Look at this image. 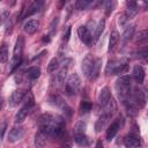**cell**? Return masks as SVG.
Segmentation results:
<instances>
[{
  "instance_id": "obj_1",
  "label": "cell",
  "mask_w": 148,
  "mask_h": 148,
  "mask_svg": "<svg viewBox=\"0 0 148 148\" xmlns=\"http://www.w3.org/2000/svg\"><path fill=\"white\" fill-rule=\"evenodd\" d=\"M58 118H59V116H53L51 113L42 114L39 120H38L39 131L42 133H44L46 136H51L52 138L54 128H56L57 123H58Z\"/></svg>"
},
{
  "instance_id": "obj_2",
  "label": "cell",
  "mask_w": 148,
  "mask_h": 148,
  "mask_svg": "<svg viewBox=\"0 0 148 148\" xmlns=\"http://www.w3.org/2000/svg\"><path fill=\"white\" fill-rule=\"evenodd\" d=\"M116 91L118 97L124 101L127 102L128 97L131 96L132 92V80L128 75H121L120 77L117 79L116 81Z\"/></svg>"
},
{
  "instance_id": "obj_3",
  "label": "cell",
  "mask_w": 148,
  "mask_h": 148,
  "mask_svg": "<svg viewBox=\"0 0 148 148\" xmlns=\"http://www.w3.org/2000/svg\"><path fill=\"white\" fill-rule=\"evenodd\" d=\"M24 47V38L22 36H18V38L15 42L14 51H13V58L10 61V72L13 73L22 62V52Z\"/></svg>"
},
{
  "instance_id": "obj_4",
  "label": "cell",
  "mask_w": 148,
  "mask_h": 148,
  "mask_svg": "<svg viewBox=\"0 0 148 148\" xmlns=\"http://www.w3.org/2000/svg\"><path fill=\"white\" fill-rule=\"evenodd\" d=\"M80 88H81V79L76 73H74L67 79L65 83V92L68 96H74L79 92Z\"/></svg>"
},
{
  "instance_id": "obj_5",
  "label": "cell",
  "mask_w": 148,
  "mask_h": 148,
  "mask_svg": "<svg viewBox=\"0 0 148 148\" xmlns=\"http://www.w3.org/2000/svg\"><path fill=\"white\" fill-rule=\"evenodd\" d=\"M127 69V61L126 60H109L106 68H105V73L108 75H113V74H120L123 72H125Z\"/></svg>"
},
{
  "instance_id": "obj_6",
  "label": "cell",
  "mask_w": 148,
  "mask_h": 148,
  "mask_svg": "<svg viewBox=\"0 0 148 148\" xmlns=\"http://www.w3.org/2000/svg\"><path fill=\"white\" fill-rule=\"evenodd\" d=\"M66 75H67V67H62L61 69H59V72L56 75H53L51 79V88L54 90L60 89L64 86Z\"/></svg>"
},
{
  "instance_id": "obj_7",
  "label": "cell",
  "mask_w": 148,
  "mask_h": 148,
  "mask_svg": "<svg viewBox=\"0 0 148 148\" xmlns=\"http://www.w3.org/2000/svg\"><path fill=\"white\" fill-rule=\"evenodd\" d=\"M94 64H95L94 57L88 53V54L83 58L82 65H81V69H82L84 76H87V77L90 76V74H91V72H92V68H94Z\"/></svg>"
},
{
  "instance_id": "obj_8",
  "label": "cell",
  "mask_w": 148,
  "mask_h": 148,
  "mask_svg": "<svg viewBox=\"0 0 148 148\" xmlns=\"http://www.w3.org/2000/svg\"><path fill=\"white\" fill-rule=\"evenodd\" d=\"M24 97H25V90H22V89L14 90V91L10 94L9 98H8V104H9L12 108L17 106L20 103L23 102Z\"/></svg>"
},
{
  "instance_id": "obj_9",
  "label": "cell",
  "mask_w": 148,
  "mask_h": 148,
  "mask_svg": "<svg viewBox=\"0 0 148 148\" xmlns=\"http://www.w3.org/2000/svg\"><path fill=\"white\" fill-rule=\"evenodd\" d=\"M132 96H133V101H134V104H135L136 108H139V109L145 108V105H146V95H145L142 89L135 88L133 90Z\"/></svg>"
},
{
  "instance_id": "obj_10",
  "label": "cell",
  "mask_w": 148,
  "mask_h": 148,
  "mask_svg": "<svg viewBox=\"0 0 148 148\" xmlns=\"http://www.w3.org/2000/svg\"><path fill=\"white\" fill-rule=\"evenodd\" d=\"M77 35L81 39V42H83L86 45H90L92 43V35L90 32V30L86 27V25H81L77 29Z\"/></svg>"
},
{
  "instance_id": "obj_11",
  "label": "cell",
  "mask_w": 148,
  "mask_h": 148,
  "mask_svg": "<svg viewBox=\"0 0 148 148\" xmlns=\"http://www.w3.org/2000/svg\"><path fill=\"white\" fill-rule=\"evenodd\" d=\"M51 102H52L56 106H58V108H60L61 110H64V112L67 113V117H68V118L72 116V109L65 103V101H64L59 95L52 96V97H51Z\"/></svg>"
},
{
  "instance_id": "obj_12",
  "label": "cell",
  "mask_w": 148,
  "mask_h": 148,
  "mask_svg": "<svg viewBox=\"0 0 148 148\" xmlns=\"http://www.w3.org/2000/svg\"><path fill=\"white\" fill-rule=\"evenodd\" d=\"M24 135V128L21 126H14L9 133H8V141L9 142H16L21 140Z\"/></svg>"
},
{
  "instance_id": "obj_13",
  "label": "cell",
  "mask_w": 148,
  "mask_h": 148,
  "mask_svg": "<svg viewBox=\"0 0 148 148\" xmlns=\"http://www.w3.org/2000/svg\"><path fill=\"white\" fill-rule=\"evenodd\" d=\"M120 118H118V119H116L113 123H111V125L108 127V131H106V139L110 141V140H112L114 136H116V134L118 133V131L120 130Z\"/></svg>"
},
{
  "instance_id": "obj_14",
  "label": "cell",
  "mask_w": 148,
  "mask_h": 148,
  "mask_svg": "<svg viewBox=\"0 0 148 148\" xmlns=\"http://www.w3.org/2000/svg\"><path fill=\"white\" fill-rule=\"evenodd\" d=\"M145 76H146V72H145L143 67L141 65H135L133 67V77L136 81V83L142 84L145 81Z\"/></svg>"
},
{
  "instance_id": "obj_15",
  "label": "cell",
  "mask_w": 148,
  "mask_h": 148,
  "mask_svg": "<svg viewBox=\"0 0 148 148\" xmlns=\"http://www.w3.org/2000/svg\"><path fill=\"white\" fill-rule=\"evenodd\" d=\"M124 145L126 148H139L141 142H140V139L134 134H128L124 139Z\"/></svg>"
},
{
  "instance_id": "obj_16",
  "label": "cell",
  "mask_w": 148,
  "mask_h": 148,
  "mask_svg": "<svg viewBox=\"0 0 148 148\" xmlns=\"http://www.w3.org/2000/svg\"><path fill=\"white\" fill-rule=\"evenodd\" d=\"M110 98H111L110 90H109L108 87H104V88L99 91V95H98V104H99V106L104 108V106L108 104V102L110 101Z\"/></svg>"
},
{
  "instance_id": "obj_17",
  "label": "cell",
  "mask_w": 148,
  "mask_h": 148,
  "mask_svg": "<svg viewBox=\"0 0 148 148\" xmlns=\"http://www.w3.org/2000/svg\"><path fill=\"white\" fill-rule=\"evenodd\" d=\"M39 28V22L37 20H29L28 22L24 23L23 25V30L28 34V35H32L35 34Z\"/></svg>"
},
{
  "instance_id": "obj_18",
  "label": "cell",
  "mask_w": 148,
  "mask_h": 148,
  "mask_svg": "<svg viewBox=\"0 0 148 148\" xmlns=\"http://www.w3.org/2000/svg\"><path fill=\"white\" fill-rule=\"evenodd\" d=\"M42 6H43V1H34V2L28 7V9H24V10H25V13L23 14L22 18L28 17V16H31L32 14H35V13H37V12H39V9L42 8Z\"/></svg>"
},
{
  "instance_id": "obj_19",
  "label": "cell",
  "mask_w": 148,
  "mask_h": 148,
  "mask_svg": "<svg viewBox=\"0 0 148 148\" xmlns=\"http://www.w3.org/2000/svg\"><path fill=\"white\" fill-rule=\"evenodd\" d=\"M126 6H127V9H126V15L128 16V18L131 20L133 16L136 15V13L139 12V7H138V3L135 1H127L126 2Z\"/></svg>"
},
{
  "instance_id": "obj_20",
  "label": "cell",
  "mask_w": 148,
  "mask_h": 148,
  "mask_svg": "<svg viewBox=\"0 0 148 148\" xmlns=\"http://www.w3.org/2000/svg\"><path fill=\"white\" fill-rule=\"evenodd\" d=\"M35 147L36 148H44L45 145H46V135L44 133H42L40 131H38L36 134H35Z\"/></svg>"
},
{
  "instance_id": "obj_21",
  "label": "cell",
  "mask_w": 148,
  "mask_h": 148,
  "mask_svg": "<svg viewBox=\"0 0 148 148\" xmlns=\"http://www.w3.org/2000/svg\"><path fill=\"white\" fill-rule=\"evenodd\" d=\"M30 109H31V108H29V106H27V105H23V106L17 111V113H16V116H15V121H16V123H22V121L27 118V116L29 114Z\"/></svg>"
},
{
  "instance_id": "obj_22",
  "label": "cell",
  "mask_w": 148,
  "mask_h": 148,
  "mask_svg": "<svg viewBox=\"0 0 148 148\" xmlns=\"http://www.w3.org/2000/svg\"><path fill=\"white\" fill-rule=\"evenodd\" d=\"M74 141L82 147H89L90 146V139L86 135V133L83 134H74Z\"/></svg>"
},
{
  "instance_id": "obj_23",
  "label": "cell",
  "mask_w": 148,
  "mask_h": 148,
  "mask_svg": "<svg viewBox=\"0 0 148 148\" xmlns=\"http://www.w3.org/2000/svg\"><path fill=\"white\" fill-rule=\"evenodd\" d=\"M134 31H135V25H134V24L127 25V27L125 28L124 32H123V36H121L123 42L126 43V42H128L130 39H132L133 36H134Z\"/></svg>"
},
{
  "instance_id": "obj_24",
  "label": "cell",
  "mask_w": 148,
  "mask_h": 148,
  "mask_svg": "<svg viewBox=\"0 0 148 148\" xmlns=\"http://www.w3.org/2000/svg\"><path fill=\"white\" fill-rule=\"evenodd\" d=\"M109 119H110L109 116L102 114V116L96 120V123H95V131H96V132H101L102 130H104L105 126H106V124H108V120H109Z\"/></svg>"
},
{
  "instance_id": "obj_25",
  "label": "cell",
  "mask_w": 148,
  "mask_h": 148,
  "mask_svg": "<svg viewBox=\"0 0 148 148\" xmlns=\"http://www.w3.org/2000/svg\"><path fill=\"white\" fill-rule=\"evenodd\" d=\"M104 28H105V20L102 18V20L98 22V24L96 25V28H95V32H94V35H92L94 42H97V40L99 39L101 35H102L103 31H104Z\"/></svg>"
},
{
  "instance_id": "obj_26",
  "label": "cell",
  "mask_w": 148,
  "mask_h": 148,
  "mask_svg": "<svg viewBox=\"0 0 148 148\" xmlns=\"http://www.w3.org/2000/svg\"><path fill=\"white\" fill-rule=\"evenodd\" d=\"M118 42H119V34H118V31H117V30L111 31V34H110V39H109V51H110V52L116 49Z\"/></svg>"
},
{
  "instance_id": "obj_27",
  "label": "cell",
  "mask_w": 148,
  "mask_h": 148,
  "mask_svg": "<svg viewBox=\"0 0 148 148\" xmlns=\"http://www.w3.org/2000/svg\"><path fill=\"white\" fill-rule=\"evenodd\" d=\"M101 66H102V59H101V58L95 59L94 68H92V72H91V74H90V76H89V79H90V80H95V79H97V76L99 75Z\"/></svg>"
},
{
  "instance_id": "obj_28",
  "label": "cell",
  "mask_w": 148,
  "mask_h": 148,
  "mask_svg": "<svg viewBox=\"0 0 148 148\" xmlns=\"http://www.w3.org/2000/svg\"><path fill=\"white\" fill-rule=\"evenodd\" d=\"M104 109H105V112H104L103 114H106V116L111 117V116L116 112V110H117V105H116L114 99H113V98H110V101H109L108 104L104 106Z\"/></svg>"
},
{
  "instance_id": "obj_29",
  "label": "cell",
  "mask_w": 148,
  "mask_h": 148,
  "mask_svg": "<svg viewBox=\"0 0 148 148\" xmlns=\"http://www.w3.org/2000/svg\"><path fill=\"white\" fill-rule=\"evenodd\" d=\"M27 76L30 79V80H36L39 77L40 75V68L37 67V66H34V67H30L29 69H27Z\"/></svg>"
},
{
  "instance_id": "obj_30",
  "label": "cell",
  "mask_w": 148,
  "mask_h": 148,
  "mask_svg": "<svg viewBox=\"0 0 148 148\" xmlns=\"http://www.w3.org/2000/svg\"><path fill=\"white\" fill-rule=\"evenodd\" d=\"M7 60H8V45L3 43L0 46V62L5 64Z\"/></svg>"
},
{
  "instance_id": "obj_31",
  "label": "cell",
  "mask_w": 148,
  "mask_h": 148,
  "mask_svg": "<svg viewBox=\"0 0 148 148\" xmlns=\"http://www.w3.org/2000/svg\"><path fill=\"white\" fill-rule=\"evenodd\" d=\"M87 125L83 120H79L74 126V134H83L86 132Z\"/></svg>"
},
{
  "instance_id": "obj_32",
  "label": "cell",
  "mask_w": 148,
  "mask_h": 148,
  "mask_svg": "<svg viewBox=\"0 0 148 148\" xmlns=\"http://www.w3.org/2000/svg\"><path fill=\"white\" fill-rule=\"evenodd\" d=\"M91 3H92V2L89 1V0H77V1L74 3V6H75V8H76L77 10H84V9H87Z\"/></svg>"
},
{
  "instance_id": "obj_33",
  "label": "cell",
  "mask_w": 148,
  "mask_h": 148,
  "mask_svg": "<svg viewBox=\"0 0 148 148\" xmlns=\"http://www.w3.org/2000/svg\"><path fill=\"white\" fill-rule=\"evenodd\" d=\"M58 68H59V60H58L57 58L51 59V61H50L49 65H47V72L51 74V73L56 72Z\"/></svg>"
},
{
  "instance_id": "obj_34",
  "label": "cell",
  "mask_w": 148,
  "mask_h": 148,
  "mask_svg": "<svg viewBox=\"0 0 148 148\" xmlns=\"http://www.w3.org/2000/svg\"><path fill=\"white\" fill-rule=\"evenodd\" d=\"M91 108H92V104L90 102H88V101H82L80 103V111H81V113H88L91 110Z\"/></svg>"
},
{
  "instance_id": "obj_35",
  "label": "cell",
  "mask_w": 148,
  "mask_h": 148,
  "mask_svg": "<svg viewBox=\"0 0 148 148\" xmlns=\"http://www.w3.org/2000/svg\"><path fill=\"white\" fill-rule=\"evenodd\" d=\"M147 38H148V31H147V30H141V31L138 34L136 43H139V44H142V43L146 44Z\"/></svg>"
},
{
  "instance_id": "obj_36",
  "label": "cell",
  "mask_w": 148,
  "mask_h": 148,
  "mask_svg": "<svg viewBox=\"0 0 148 148\" xmlns=\"http://www.w3.org/2000/svg\"><path fill=\"white\" fill-rule=\"evenodd\" d=\"M113 7H114V2L113 1H108L105 3V14L106 15H110L113 10Z\"/></svg>"
},
{
  "instance_id": "obj_37",
  "label": "cell",
  "mask_w": 148,
  "mask_h": 148,
  "mask_svg": "<svg viewBox=\"0 0 148 148\" xmlns=\"http://www.w3.org/2000/svg\"><path fill=\"white\" fill-rule=\"evenodd\" d=\"M130 21V18H128V16L126 15V13L124 12L121 15H119V20H118V23L120 24V25H125L127 22Z\"/></svg>"
},
{
  "instance_id": "obj_38",
  "label": "cell",
  "mask_w": 148,
  "mask_h": 148,
  "mask_svg": "<svg viewBox=\"0 0 148 148\" xmlns=\"http://www.w3.org/2000/svg\"><path fill=\"white\" fill-rule=\"evenodd\" d=\"M138 54H139V57L140 58H142V59H147V56H148V51H147V47L145 46V47H142L141 50H139V52H138Z\"/></svg>"
},
{
  "instance_id": "obj_39",
  "label": "cell",
  "mask_w": 148,
  "mask_h": 148,
  "mask_svg": "<svg viewBox=\"0 0 148 148\" xmlns=\"http://www.w3.org/2000/svg\"><path fill=\"white\" fill-rule=\"evenodd\" d=\"M61 148H71V140L68 138H65L62 143H61Z\"/></svg>"
},
{
  "instance_id": "obj_40",
  "label": "cell",
  "mask_w": 148,
  "mask_h": 148,
  "mask_svg": "<svg viewBox=\"0 0 148 148\" xmlns=\"http://www.w3.org/2000/svg\"><path fill=\"white\" fill-rule=\"evenodd\" d=\"M69 36H71V27H68V28L66 29V32L64 34V38H62V40H64V42H68Z\"/></svg>"
},
{
  "instance_id": "obj_41",
  "label": "cell",
  "mask_w": 148,
  "mask_h": 148,
  "mask_svg": "<svg viewBox=\"0 0 148 148\" xmlns=\"http://www.w3.org/2000/svg\"><path fill=\"white\" fill-rule=\"evenodd\" d=\"M5 128H6V123H2V124H1V126H0V136H2V135H3Z\"/></svg>"
},
{
  "instance_id": "obj_42",
  "label": "cell",
  "mask_w": 148,
  "mask_h": 148,
  "mask_svg": "<svg viewBox=\"0 0 148 148\" xmlns=\"http://www.w3.org/2000/svg\"><path fill=\"white\" fill-rule=\"evenodd\" d=\"M7 16H8V13H7V12H5V13H3V14L0 16V23H2V22H3V21L7 18Z\"/></svg>"
},
{
  "instance_id": "obj_43",
  "label": "cell",
  "mask_w": 148,
  "mask_h": 148,
  "mask_svg": "<svg viewBox=\"0 0 148 148\" xmlns=\"http://www.w3.org/2000/svg\"><path fill=\"white\" fill-rule=\"evenodd\" d=\"M95 148H104V147H103V143H102V141H101V140H97V141H96Z\"/></svg>"
},
{
  "instance_id": "obj_44",
  "label": "cell",
  "mask_w": 148,
  "mask_h": 148,
  "mask_svg": "<svg viewBox=\"0 0 148 148\" xmlns=\"http://www.w3.org/2000/svg\"><path fill=\"white\" fill-rule=\"evenodd\" d=\"M1 106H2V99L0 98V109H1Z\"/></svg>"
},
{
  "instance_id": "obj_45",
  "label": "cell",
  "mask_w": 148,
  "mask_h": 148,
  "mask_svg": "<svg viewBox=\"0 0 148 148\" xmlns=\"http://www.w3.org/2000/svg\"><path fill=\"white\" fill-rule=\"evenodd\" d=\"M0 87H1V86H0Z\"/></svg>"
}]
</instances>
